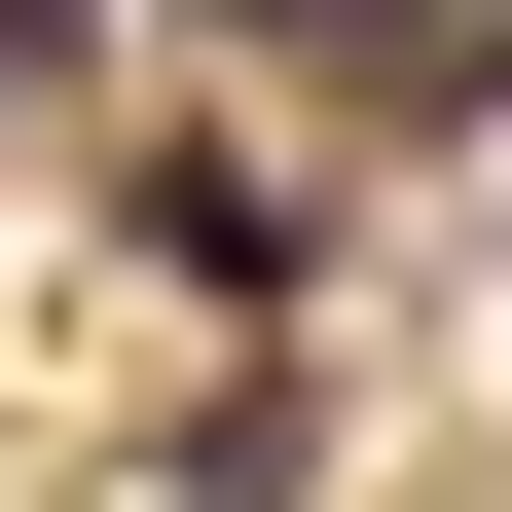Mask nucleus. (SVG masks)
I'll return each instance as SVG.
<instances>
[{
    "mask_svg": "<svg viewBox=\"0 0 512 512\" xmlns=\"http://www.w3.org/2000/svg\"><path fill=\"white\" fill-rule=\"evenodd\" d=\"M147 256H183V293H330V183H256V147H147Z\"/></svg>",
    "mask_w": 512,
    "mask_h": 512,
    "instance_id": "nucleus-1",
    "label": "nucleus"
},
{
    "mask_svg": "<svg viewBox=\"0 0 512 512\" xmlns=\"http://www.w3.org/2000/svg\"><path fill=\"white\" fill-rule=\"evenodd\" d=\"M330 37H366V110H476L512 74V0H330Z\"/></svg>",
    "mask_w": 512,
    "mask_h": 512,
    "instance_id": "nucleus-2",
    "label": "nucleus"
},
{
    "mask_svg": "<svg viewBox=\"0 0 512 512\" xmlns=\"http://www.w3.org/2000/svg\"><path fill=\"white\" fill-rule=\"evenodd\" d=\"M74 74H110V0H0V110H74Z\"/></svg>",
    "mask_w": 512,
    "mask_h": 512,
    "instance_id": "nucleus-3",
    "label": "nucleus"
},
{
    "mask_svg": "<svg viewBox=\"0 0 512 512\" xmlns=\"http://www.w3.org/2000/svg\"><path fill=\"white\" fill-rule=\"evenodd\" d=\"M256 37H330V0H256Z\"/></svg>",
    "mask_w": 512,
    "mask_h": 512,
    "instance_id": "nucleus-4",
    "label": "nucleus"
}]
</instances>
